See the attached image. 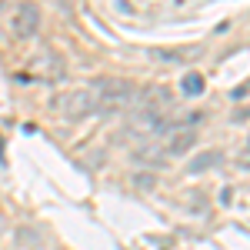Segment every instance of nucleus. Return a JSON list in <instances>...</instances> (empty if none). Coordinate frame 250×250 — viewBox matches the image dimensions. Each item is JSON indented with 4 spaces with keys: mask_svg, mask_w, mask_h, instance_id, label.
Instances as JSON below:
<instances>
[{
    "mask_svg": "<svg viewBox=\"0 0 250 250\" xmlns=\"http://www.w3.org/2000/svg\"><path fill=\"white\" fill-rule=\"evenodd\" d=\"M200 90H204V77L187 74V77H184V94H200Z\"/></svg>",
    "mask_w": 250,
    "mask_h": 250,
    "instance_id": "423d86ee",
    "label": "nucleus"
},
{
    "mask_svg": "<svg viewBox=\"0 0 250 250\" xmlns=\"http://www.w3.org/2000/svg\"><path fill=\"white\" fill-rule=\"evenodd\" d=\"M3 3H7V0H0V7H3Z\"/></svg>",
    "mask_w": 250,
    "mask_h": 250,
    "instance_id": "9d476101",
    "label": "nucleus"
},
{
    "mask_svg": "<svg viewBox=\"0 0 250 250\" xmlns=\"http://www.w3.org/2000/svg\"><path fill=\"white\" fill-rule=\"evenodd\" d=\"M197 117H190V120H177V124H170L167 130H164V140H160V154L164 157H184L193 150V144H197Z\"/></svg>",
    "mask_w": 250,
    "mask_h": 250,
    "instance_id": "f03ea898",
    "label": "nucleus"
},
{
    "mask_svg": "<svg viewBox=\"0 0 250 250\" xmlns=\"http://www.w3.org/2000/svg\"><path fill=\"white\" fill-rule=\"evenodd\" d=\"M213 164H220V154H217V150H210V157H200V160H193L190 170H204V167H213Z\"/></svg>",
    "mask_w": 250,
    "mask_h": 250,
    "instance_id": "0eeeda50",
    "label": "nucleus"
},
{
    "mask_svg": "<svg viewBox=\"0 0 250 250\" xmlns=\"http://www.w3.org/2000/svg\"><path fill=\"white\" fill-rule=\"evenodd\" d=\"M233 120L240 124V120H250V104H237V110H233Z\"/></svg>",
    "mask_w": 250,
    "mask_h": 250,
    "instance_id": "6e6552de",
    "label": "nucleus"
},
{
    "mask_svg": "<svg viewBox=\"0 0 250 250\" xmlns=\"http://www.w3.org/2000/svg\"><path fill=\"white\" fill-rule=\"evenodd\" d=\"M204 54L200 47H187V50H157V57H164V60H197Z\"/></svg>",
    "mask_w": 250,
    "mask_h": 250,
    "instance_id": "39448f33",
    "label": "nucleus"
},
{
    "mask_svg": "<svg viewBox=\"0 0 250 250\" xmlns=\"http://www.w3.org/2000/svg\"><path fill=\"white\" fill-rule=\"evenodd\" d=\"M240 164H244V167H250V140H247V147H244V154H240Z\"/></svg>",
    "mask_w": 250,
    "mask_h": 250,
    "instance_id": "1a4fd4ad",
    "label": "nucleus"
},
{
    "mask_svg": "<svg viewBox=\"0 0 250 250\" xmlns=\"http://www.w3.org/2000/svg\"><path fill=\"white\" fill-rule=\"evenodd\" d=\"M97 107H94V94L90 87H77V90H67V94L54 97V114H60L63 120H83L90 117Z\"/></svg>",
    "mask_w": 250,
    "mask_h": 250,
    "instance_id": "7ed1b4c3",
    "label": "nucleus"
},
{
    "mask_svg": "<svg viewBox=\"0 0 250 250\" xmlns=\"http://www.w3.org/2000/svg\"><path fill=\"white\" fill-rule=\"evenodd\" d=\"M90 94H94V107L100 114H114L137 100V87L124 77H100L90 83Z\"/></svg>",
    "mask_w": 250,
    "mask_h": 250,
    "instance_id": "f257e3e1",
    "label": "nucleus"
},
{
    "mask_svg": "<svg viewBox=\"0 0 250 250\" xmlns=\"http://www.w3.org/2000/svg\"><path fill=\"white\" fill-rule=\"evenodd\" d=\"M10 30H14L20 40L37 37V30H40V7L34 3V0L17 3V10H14V17H10Z\"/></svg>",
    "mask_w": 250,
    "mask_h": 250,
    "instance_id": "20e7f679",
    "label": "nucleus"
}]
</instances>
